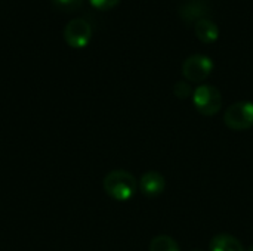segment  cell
<instances>
[{
	"label": "cell",
	"mask_w": 253,
	"mask_h": 251,
	"mask_svg": "<svg viewBox=\"0 0 253 251\" xmlns=\"http://www.w3.org/2000/svg\"><path fill=\"white\" fill-rule=\"evenodd\" d=\"M105 194L120 203L129 201L138 191V182L135 176L126 170H113L105 175L102 180Z\"/></svg>",
	"instance_id": "6da1fadb"
},
{
	"label": "cell",
	"mask_w": 253,
	"mask_h": 251,
	"mask_svg": "<svg viewBox=\"0 0 253 251\" xmlns=\"http://www.w3.org/2000/svg\"><path fill=\"white\" fill-rule=\"evenodd\" d=\"M193 104L202 115L212 117L222 108L221 90L212 84H200L193 92Z\"/></svg>",
	"instance_id": "7a4b0ae2"
},
{
	"label": "cell",
	"mask_w": 253,
	"mask_h": 251,
	"mask_svg": "<svg viewBox=\"0 0 253 251\" xmlns=\"http://www.w3.org/2000/svg\"><path fill=\"white\" fill-rule=\"evenodd\" d=\"M224 123L231 130H249L253 127V102L239 101L230 105L224 114Z\"/></svg>",
	"instance_id": "3957f363"
},
{
	"label": "cell",
	"mask_w": 253,
	"mask_h": 251,
	"mask_svg": "<svg viewBox=\"0 0 253 251\" xmlns=\"http://www.w3.org/2000/svg\"><path fill=\"white\" fill-rule=\"evenodd\" d=\"M213 70V61L202 53L190 55L182 64V75L188 83H203Z\"/></svg>",
	"instance_id": "277c9868"
},
{
	"label": "cell",
	"mask_w": 253,
	"mask_h": 251,
	"mask_svg": "<svg viewBox=\"0 0 253 251\" xmlns=\"http://www.w3.org/2000/svg\"><path fill=\"white\" fill-rule=\"evenodd\" d=\"M64 38L65 43L74 49L86 47L92 38V27L86 19H71L70 22H67L64 28Z\"/></svg>",
	"instance_id": "5b68a950"
},
{
	"label": "cell",
	"mask_w": 253,
	"mask_h": 251,
	"mask_svg": "<svg viewBox=\"0 0 253 251\" xmlns=\"http://www.w3.org/2000/svg\"><path fill=\"white\" fill-rule=\"evenodd\" d=\"M178 12L185 22L196 24L199 19L211 18L212 4L209 0H185L181 3Z\"/></svg>",
	"instance_id": "8992f818"
},
{
	"label": "cell",
	"mask_w": 253,
	"mask_h": 251,
	"mask_svg": "<svg viewBox=\"0 0 253 251\" xmlns=\"http://www.w3.org/2000/svg\"><path fill=\"white\" fill-rule=\"evenodd\" d=\"M138 186L145 197H159L166 189V179L159 172H147L141 176Z\"/></svg>",
	"instance_id": "52a82bcc"
},
{
	"label": "cell",
	"mask_w": 253,
	"mask_h": 251,
	"mask_svg": "<svg viewBox=\"0 0 253 251\" xmlns=\"http://www.w3.org/2000/svg\"><path fill=\"white\" fill-rule=\"evenodd\" d=\"M194 33L203 43H213L219 37V27L213 19L203 18L194 24Z\"/></svg>",
	"instance_id": "ba28073f"
},
{
	"label": "cell",
	"mask_w": 253,
	"mask_h": 251,
	"mask_svg": "<svg viewBox=\"0 0 253 251\" xmlns=\"http://www.w3.org/2000/svg\"><path fill=\"white\" fill-rule=\"evenodd\" d=\"M209 250L211 251H246L243 244L230 234H219L215 235L211 240L209 244Z\"/></svg>",
	"instance_id": "9c48e42d"
},
{
	"label": "cell",
	"mask_w": 253,
	"mask_h": 251,
	"mask_svg": "<svg viewBox=\"0 0 253 251\" xmlns=\"http://www.w3.org/2000/svg\"><path fill=\"white\" fill-rule=\"evenodd\" d=\"M150 251H181V247L172 237L157 235L150 243Z\"/></svg>",
	"instance_id": "30bf717a"
},
{
	"label": "cell",
	"mask_w": 253,
	"mask_h": 251,
	"mask_svg": "<svg viewBox=\"0 0 253 251\" xmlns=\"http://www.w3.org/2000/svg\"><path fill=\"white\" fill-rule=\"evenodd\" d=\"M55 7L62 12H76L82 7L83 0H52Z\"/></svg>",
	"instance_id": "8fae6325"
},
{
	"label": "cell",
	"mask_w": 253,
	"mask_h": 251,
	"mask_svg": "<svg viewBox=\"0 0 253 251\" xmlns=\"http://www.w3.org/2000/svg\"><path fill=\"white\" fill-rule=\"evenodd\" d=\"M193 92L194 90H193L191 84L188 81H184V80L176 81L175 86H173V93L179 99H187L188 96H193Z\"/></svg>",
	"instance_id": "7c38bea8"
},
{
	"label": "cell",
	"mask_w": 253,
	"mask_h": 251,
	"mask_svg": "<svg viewBox=\"0 0 253 251\" xmlns=\"http://www.w3.org/2000/svg\"><path fill=\"white\" fill-rule=\"evenodd\" d=\"M90 4L99 10H107V9H111L114 7L120 0H89Z\"/></svg>",
	"instance_id": "4fadbf2b"
},
{
	"label": "cell",
	"mask_w": 253,
	"mask_h": 251,
	"mask_svg": "<svg viewBox=\"0 0 253 251\" xmlns=\"http://www.w3.org/2000/svg\"><path fill=\"white\" fill-rule=\"evenodd\" d=\"M246 251H253V246H252V247H249V249H248Z\"/></svg>",
	"instance_id": "5bb4252c"
},
{
	"label": "cell",
	"mask_w": 253,
	"mask_h": 251,
	"mask_svg": "<svg viewBox=\"0 0 253 251\" xmlns=\"http://www.w3.org/2000/svg\"><path fill=\"white\" fill-rule=\"evenodd\" d=\"M193 251H203V250H199V249H197V250H193Z\"/></svg>",
	"instance_id": "9a60e30c"
}]
</instances>
